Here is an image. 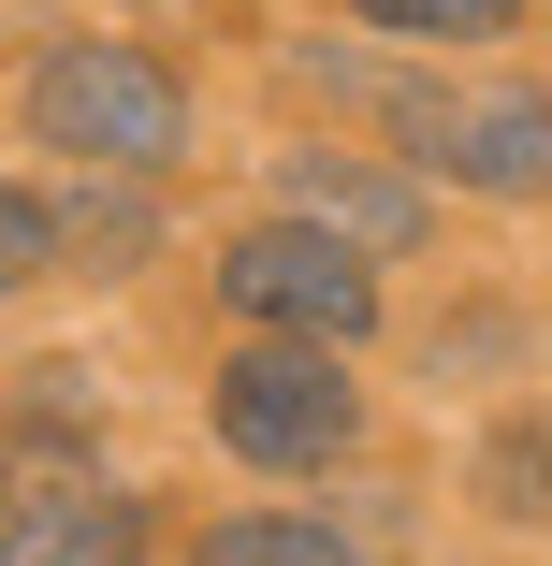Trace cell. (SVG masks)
<instances>
[{
	"label": "cell",
	"mask_w": 552,
	"mask_h": 566,
	"mask_svg": "<svg viewBox=\"0 0 552 566\" xmlns=\"http://www.w3.org/2000/svg\"><path fill=\"white\" fill-rule=\"evenodd\" d=\"M30 132L73 146L87 175H160L189 146V87L146 59V44H59L30 73Z\"/></svg>",
	"instance_id": "1"
},
{
	"label": "cell",
	"mask_w": 552,
	"mask_h": 566,
	"mask_svg": "<svg viewBox=\"0 0 552 566\" xmlns=\"http://www.w3.org/2000/svg\"><path fill=\"white\" fill-rule=\"evenodd\" d=\"M218 291H233L277 349H364V334H378V276H364L335 233H305V218L233 233V248H218Z\"/></svg>",
	"instance_id": "2"
},
{
	"label": "cell",
	"mask_w": 552,
	"mask_h": 566,
	"mask_svg": "<svg viewBox=\"0 0 552 566\" xmlns=\"http://www.w3.org/2000/svg\"><path fill=\"white\" fill-rule=\"evenodd\" d=\"M350 378H335V349H233L218 364V436L248 450V465H335L350 450Z\"/></svg>",
	"instance_id": "3"
},
{
	"label": "cell",
	"mask_w": 552,
	"mask_h": 566,
	"mask_svg": "<svg viewBox=\"0 0 552 566\" xmlns=\"http://www.w3.org/2000/svg\"><path fill=\"white\" fill-rule=\"evenodd\" d=\"M291 218L335 233V248H364V262H407L421 248V189L378 175V160H350V146H291Z\"/></svg>",
	"instance_id": "4"
},
{
	"label": "cell",
	"mask_w": 552,
	"mask_h": 566,
	"mask_svg": "<svg viewBox=\"0 0 552 566\" xmlns=\"http://www.w3.org/2000/svg\"><path fill=\"white\" fill-rule=\"evenodd\" d=\"M132 494L102 480H15L0 494V566H132Z\"/></svg>",
	"instance_id": "5"
},
{
	"label": "cell",
	"mask_w": 552,
	"mask_h": 566,
	"mask_svg": "<svg viewBox=\"0 0 552 566\" xmlns=\"http://www.w3.org/2000/svg\"><path fill=\"white\" fill-rule=\"evenodd\" d=\"M146 233H160V203H146L132 175H117V189H102V175H73V189L44 203V248H73L87 276H132V262H146Z\"/></svg>",
	"instance_id": "6"
},
{
	"label": "cell",
	"mask_w": 552,
	"mask_h": 566,
	"mask_svg": "<svg viewBox=\"0 0 552 566\" xmlns=\"http://www.w3.org/2000/svg\"><path fill=\"white\" fill-rule=\"evenodd\" d=\"M436 160H451L466 189H538V102H494V117H466V132H436Z\"/></svg>",
	"instance_id": "7"
},
{
	"label": "cell",
	"mask_w": 552,
	"mask_h": 566,
	"mask_svg": "<svg viewBox=\"0 0 552 566\" xmlns=\"http://www.w3.org/2000/svg\"><path fill=\"white\" fill-rule=\"evenodd\" d=\"M189 566H350V537H335V523H277V509H248V523H218Z\"/></svg>",
	"instance_id": "8"
},
{
	"label": "cell",
	"mask_w": 552,
	"mask_h": 566,
	"mask_svg": "<svg viewBox=\"0 0 552 566\" xmlns=\"http://www.w3.org/2000/svg\"><path fill=\"white\" fill-rule=\"evenodd\" d=\"M350 15L393 44H494V30H523V0H350Z\"/></svg>",
	"instance_id": "9"
},
{
	"label": "cell",
	"mask_w": 552,
	"mask_h": 566,
	"mask_svg": "<svg viewBox=\"0 0 552 566\" xmlns=\"http://www.w3.org/2000/svg\"><path fill=\"white\" fill-rule=\"evenodd\" d=\"M44 262H59V248H44V203H30V189H0V291H30Z\"/></svg>",
	"instance_id": "10"
},
{
	"label": "cell",
	"mask_w": 552,
	"mask_h": 566,
	"mask_svg": "<svg viewBox=\"0 0 552 566\" xmlns=\"http://www.w3.org/2000/svg\"><path fill=\"white\" fill-rule=\"evenodd\" d=\"M494 509H509V523L538 509V436H494Z\"/></svg>",
	"instance_id": "11"
}]
</instances>
